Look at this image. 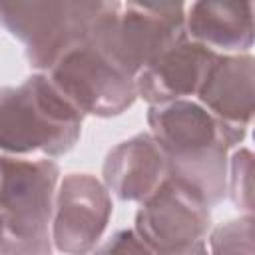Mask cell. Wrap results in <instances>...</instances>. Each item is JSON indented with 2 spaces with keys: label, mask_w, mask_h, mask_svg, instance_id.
Segmentation results:
<instances>
[{
  "label": "cell",
  "mask_w": 255,
  "mask_h": 255,
  "mask_svg": "<svg viewBox=\"0 0 255 255\" xmlns=\"http://www.w3.org/2000/svg\"><path fill=\"white\" fill-rule=\"evenodd\" d=\"M165 157L151 135H137L118 145L106 161L108 187L122 199H147L163 181Z\"/></svg>",
  "instance_id": "11"
},
{
  "label": "cell",
  "mask_w": 255,
  "mask_h": 255,
  "mask_svg": "<svg viewBox=\"0 0 255 255\" xmlns=\"http://www.w3.org/2000/svg\"><path fill=\"white\" fill-rule=\"evenodd\" d=\"M159 255H207L205 253V245L203 241H195L187 247H181V249H173V251H161Z\"/></svg>",
  "instance_id": "15"
},
{
  "label": "cell",
  "mask_w": 255,
  "mask_h": 255,
  "mask_svg": "<svg viewBox=\"0 0 255 255\" xmlns=\"http://www.w3.org/2000/svg\"><path fill=\"white\" fill-rule=\"evenodd\" d=\"M153 141L169 167V177L217 201L225 187V135L219 122L203 108L175 100L149 112Z\"/></svg>",
  "instance_id": "1"
},
{
  "label": "cell",
  "mask_w": 255,
  "mask_h": 255,
  "mask_svg": "<svg viewBox=\"0 0 255 255\" xmlns=\"http://www.w3.org/2000/svg\"><path fill=\"white\" fill-rule=\"evenodd\" d=\"M80 124V112L44 76L0 90V147L6 151L64 153L78 139Z\"/></svg>",
  "instance_id": "2"
},
{
  "label": "cell",
  "mask_w": 255,
  "mask_h": 255,
  "mask_svg": "<svg viewBox=\"0 0 255 255\" xmlns=\"http://www.w3.org/2000/svg\"><path fill=\"white\" fill-rule=\"evenodd\" d=\"M56 163L0 157V255H50Z\"/></svg>",
  "instance_id": "4"
},
{
  "label": "cell",
  "mask_w": 255,
  "mask_h": 255,
  "mask_svg": "<svg viewBox=\"0 0 255 255\" xmlns=\"http://www.w3.org/2000/svg\"><path fill=\"white\" fill-rule=\"evenodd\" d=\"M94 255H151V251L133 231H120Z\"/></svg>",
  "instance_id": "14"
},
{
  "label": "cell",
  "mask_w": 255,
  "mask_h": 255,
  "mask_svg": "<svg viewBox=\"0 0 255 255\" xmlns=\"http://www.w3.org/2000/svg\"><path fill=\"white\" fill-rule=\"evenodd\" d=\"M215 52L179 34L163 52H159L139 74L135 92L149 102L165 104L199 90Z\"/></svg>",
  "instance_id": "9"
},
{
  "label": "cell",
  "mask_w": 255,
  "mask_h": 255,
  "mask_svg": "<svg viewBox=\"0 0 255 255\" xmlns=\"http://www.w3.org/2000/svg\"><path fill=\"white\" fill-rule=\"evenodd\" d=\"M251 239V219L229 221L227 225H221L211 237L213 255H253Z\"/></svg>",
  "instance_id": "13"
},
{
  "label": "cell",
  "mask_w": 255,
  "mask_h": 255,
  "mask_svg": "<svg viewBox=\"0 0 255 255\" xmlns=\"http://www.w3.org/2000/svg\"><path fill=\"white\" fill-rule=\"evenodd\" d=\"M183 4L102 2L88 42L124 74L135 78L159 52L183 34Z\"/></svg>",
  "instance_id": "3"
},
{
  "label": "cell",
  "mask_w": 255,
  "mask_h": 255,
  "mask_svg": "<svg viewBox=\"0 0 255 255\" xmlns=\"http://www.w3.org/2000/svg\"><path fill=\"white\" fill-rule=\"evenodd\" d=\"M207 227L205 199L173 177H165L137 213L139 239L159 253L201 241Z\"/></svg>",
  "instance_id": "7"
},
{
  "label": "cell",
  "mask_w": 255,
  "mask_h": 255,
  "mask_svg": "<svg viewBox=\"0 0 255 255\" xmlns=\"http://www.w3.org/2000/svg\"><path fill=\"white\" fill-rule=\"evenodd\" d=\"M48 80L78 112L98 116L124 112L135 96L133 78L88 40L70 48L50 68Z\"/></svg>",
  "instance_id": "6"
},
{
  "label": "cell",
  "mask_w": 255,
  "mask_h": 255,
  "mask_svg": "<svg viewBox=\"0 0 255 255\" xmlns=\"http://www.w3.org/2000/svg\"><path fill=\"white\" fill-rule=\"evenodd\" d=\"M102 2H0V24L26 42L36 68L50 70L88 40Z\"/></svg>",
  "instance_id": "5"
},
{
  "label": "cell",
  "mask_w": 255,
  "mask_h": 255,
  "mask_svg": "<svg viewBox=\"0 0 255 255\" xmlns=\"http://www.w3.org/2000/svg\"><path fill=\"white\" fill-rule=\"evenodd\" d=\"M112 205L108 191L90 175H68L58 195L54 241L68 255L88 253L100 239Z\"/></svg>",
  "instance_id": "8"
},
{
  "label": "cell",
  "mask_w": 255,
  "mask_h": 255,
  "mask_svg": "<svg viewBox=\"0 0 255 255\" xmlns=\"http://www.w3.org/2000/svg\"><path fill=\"white\" fill-rule=\"evenodd\" d=\"M197 92L219 118L225 141H237L243 135L239 128L243 129L253 112V60L215 56Z\"/></svg>",
  "instance_id": "10"
},
{
  "label": "cell",
  "mask_w": 255,
  "mask_h": 255,
  "mask_svg": "<svg viewBox=\"0 0 255 255\" xmlns=\"http://www.w3.org/2000/svg\"><path fill=\"white\" fill-rule=\"evenodd\" d=\"M185 18L187 38L209 50H243L253 42L251 2H195Z\"/></svg>",
  "instance_id": "12"
}]
</instances>
